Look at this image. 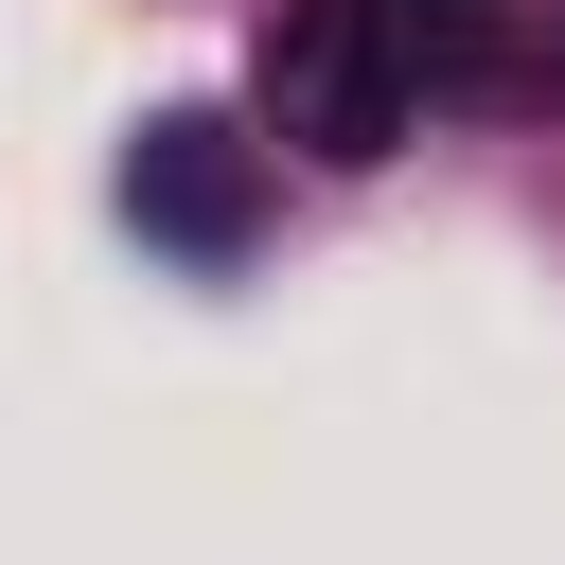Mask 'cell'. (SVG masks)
I'll return each instance as SVG.
<instances>
[{"instance_id":"cell-3","label":"cell","mask_w":565,"mask_h":565,"mask_svg":"<svg viewBox=\"0 0 565 565\" xmlns=\"http://www.w3.org/2000/svg\"><path fill=\"white\" fill-rule=\"evenodd\" d=\"M388 18H406V0H388ZM424 18H459V0H424Z\"/></svg>"},{"instance_id":"cell-1","label":"cell","mask_w":565,"mask_h":565,"mask_svg":"<svg viewBox=\"0 0 565 565\" xmlns=\"http://www.w3.org/2000/svg\"><path fill=\"white\" fill-rule=\"evenodd\" d=\"M265 124H282L300 159L371 177V159L406 141V53H388V0H300V18L265 35Z\"/></svg>"},{"instance_id":"cell-2","label":"cell","mask_w":565,"mask_h":565,"mask_svg":"<svg viewBox=\"0 0 565 565\" xmlns=\"http://www.w3.org/2000/svg\"><path fill=\"white\" fill-rule=\"evenodd\" d=\"M247 194H265V177H247V141H230L212 106H159V124L124 141V212H141L159 247H194V265L247 247Z\"/></svg>"}]
</instances>
